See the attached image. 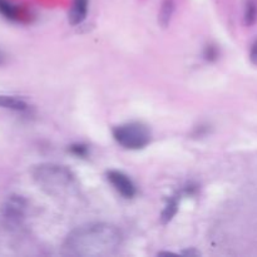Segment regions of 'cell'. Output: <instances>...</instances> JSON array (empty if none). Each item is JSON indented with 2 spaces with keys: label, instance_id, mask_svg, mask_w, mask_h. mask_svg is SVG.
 Returning <instances> with one entry per match:
<instances>
[{
  "label": "cell",
  "instance_id": "4fadbf2b",
  "mask_svg": "<svg viewBox=\"0 0 257 257\" xmlns=\"http://www.w3.org/2000/svg\"><path fill=\"white\" fill-rule=\"evenodd\" d=\"M218 55L217 53V49H216L215 47H212V45H208L207 48L205 49V57L207 58V59L212 60V59H216Z\"/></svg>",
  "mask_w": 257,
  "mask_h": 257
},
{
  "label": "cell",
  "instance_id": "30bf717a",
  "mask_svg": "<svg viewBox=\"0 0 257 257\" xmlns=\"http://www.w3.org/2000/svg\"><path fill=\"white\" fill-rule=\"evenodd\" d=\"M173 10H175V4H173L172 0H165L160 12V23L163 27L168 25L171 18H172Z\"/></svg>",
  "mask_w": 257,
  "mask_h": 257
},
{
  "label": "cell",
  "instance_id": "9a60e30c",
  "mask_svg": "<svg viewBox=\"0 0 257 257\" xmlns=\"http://www.w3.org/2000/svg\"><path fill=\"white\" fill-rule=\"evenodd\" d=\"M183 255H188V256H192V255H195V256H198L200 255V252H197V251H193V250H187V251H183Z\"/></svg>",
  "mask_w": 257,
  "mask_h": 257
},
{
  "label": "cell",
  "instance_id": "8992f818",
  "mask_svg": "<svg viewBox=\"0 0 257 257\" xmlns=\"http://www.w3.org/2000/svg\"><path fill=\"white\" fill-rule=\"evenodd\" d=\"M89 0H74L69 12V22L72 25H78L87 18Z\"/></svg>",
  "mask_w": 257,
  "mask_h": 257
},
{
  "label": "cell",
  "instance_id": "9c48e42d",
  "mask_svg": "<svg viewBox=\"0 0 257 257\" xmlns=\"http://www.w3.org/2000/svg\"><path fill=\"white\" fill-rule=\"evenodd\" d=\"M178 210V200L177 197H172L166 205L165 210L162 211V215H161V220L162 223H168L173 217L176 216Z\"/></svg>",
  "mask_w": 257,
  "mask_h": 257
},
{
  "label": "cell",
  "instance_id": "277c9868",
  "mask_svg": "<svg viewBox=\"0 0 257 257\" xmlns=\"http://www.w3.org/2000/svg\"><path fill=\"white\" fill-rule=\"evenodd\" d=\"M28 203L22 196L12 195L2 206V216L9 226H18L24 220Z\"/></svg>",
  "mask_w": 257,
  "mask_h": 257
},
{
  "label": "cell",
  "instance_id": "2e32d148",
  "mask_svg": "<svg viewBox=\"0 0 257 257\" xmlns=\"http://www.w3.org/2000/svg\"><path fill=\"white\" fill-rule=\"evenodd\" d=\"M3 62H4V54H3V52L0 50V65L3 64Z\"/></svg>",
  "mask_w": 257,
  "mask_h": 257
},
{
  "label": "cell",
  "instance_id": "ba28073f",
  "mask_svg": "<svg viewBox=\"0 0 257 257\" xmlns=\"http://www.w3.org/2000/svg\"><path fill=\"white\" fill-rule=\"evenodd\" d=\"M243 20L247 27H251L257 20V3L256 0H246L245 12H243Z\"/></svg>",
  "mask_w": 257,
  "mask_h": 257
},
{
  "label": "cell",
  "instance_id": "7c38bea8",
  "mask_svg": "<svg viewBox=\"0 0 257 257\" xmlns=\"http://www.w3.org/2000/svg\"><path fill=\"white\" fill-rule=\"evenodd\" d=\"M88 147L82 143H75V145L70 146V152L75 155L77 157H87L88 156Z\"/></svg>",
  "mask_w": 257,
  "mask_h": 257
},
{
  "label": "cell",
  "instance_id": "7a4b0ae2",
  "mask_svg": "<svg viewBox=\"0 0 257 257\" xmlns=\"http://www.w3.org/2000/svg\"><path fill=\"white\" fill-rule=\"evenodd\" d=\"M33 177L42 190L53 196L67 195L75 188V176L65 166L43 163L33 170Z\"/></svg>",
  "mask_w": 257,
  "mask_h": 257
},
{
  "label": "cell",
  "instance_id": "6da1fadb",
  "mask_svg": "<svg viewBox=\"0 0 257 257\" xmlns=\"http://www.w3.org/2000/svg\"><path fill=\"white\" fill-rule=\"evenodd\" d=\"M123 242L119 228L105 222H93L74 228L64 241L68 255L104 257L117 252Z\"/></svg>",
  "mask_w": 257,
  "mask_h": 257
},
{
  "label": "cell",
  "instance_id": "52a82bcc",
  "mask_svg": "<svg viewBox=\"0 0 257 257\" xmlns=\"http://www.w3.org/2000/svg\"><path fill=\"white\" fill-rule=\"evenodd\" d=\"M0 107L15 112H25L29 108L27 102L13 95H0Z\"/></svg>",
  "mask_w": 257,
  "mask_h": 257
},
{
  "label": "cell",
  "instance_id": "5b68a950",
  "mask_svg": "<svg viewBox=\"0 0 257 257\" xmlns=\"http://www.w3.org/2000/svg\"><path fill=\"white\" fill-rule=\"evenodd\" d=\"M105 176H107V180L109 181L110 185L114 187V190L124 198L130 200V198H133L137 195V188H136L135 182L124 172L110 170L108 171Z\"/></svg>",
  "mask_w": 257,
  "mask_h": 257
},
{
  "label": "cell",
  "instance_id": "8fae6325",
  "mask_svg": "<svg viewBox=\"0 0 257 257\" xmlns=\"http://www.w3.org/2000/svg\"><path fill=\"white\" fill-rule=\"evenodd\" d=\"M0 14L7 19L15 20L18 18V9L8 0H0Z\"/></svg>",
  "mask_w": 257,
  "mask_h": 257
},
{
  "label": "cell",
  "instance_id": "5bb4252c",
  "mask_svg": "<svg viewBox=\"0 0 257 257\" xmlns=\"http://www.w3.org/2000/svg\"><path fill=\"white\" fill-rule=\"evenodd\" d=\"M250 59L253 64L257 65V40H255L252 45H251V50H250Z\"/></svg>",
  "mask_w": 257,
  "mask_h": 257
},
{
  "label": "cell",
  "instance_id": "3957f363",
  "mask_svg": "<svg viewBox=\"0 0 257 257\" xmlns=\"http://www.w3.org/2000/svg\"><path fill=\"white\" fill-rule=\"evenodd\" d=\"M113 138L125 150H142L147 147L152 140L150 128L140 122H130L117 125L112 131Z\"/></svg>",
  "mask_w": 257,
  "mask_h": 257
}]
</instances>
